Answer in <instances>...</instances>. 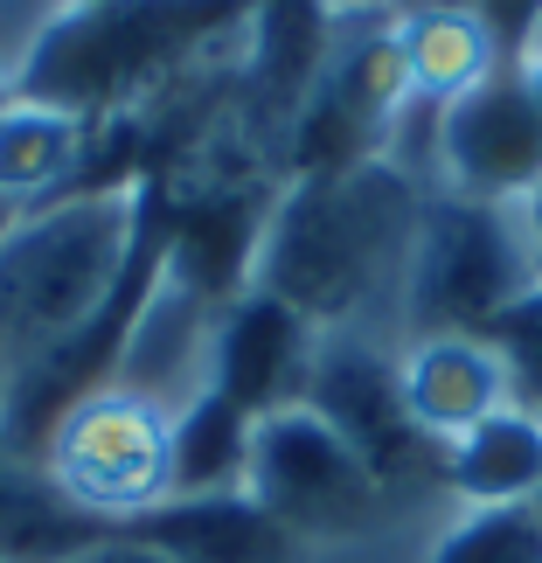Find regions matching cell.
Listing matches in <instances>:
<instances>
[{
	"instance_id": "12",
	"label": "cell",
	"mask_w": 542,
	"mask_h": 563,
	"mask_svg": "<svg viewBox=\"0 0 542 563\" xmlns=\"http://www.w3.org/2000/svg\"><path fill=\"white\" fill-rule=\"evenodd\" d=\"M397 369H403V404L431 445H452L473 424H487L494 410H508V369L487 334H410Z\"/></svg>"
},
{
	"instance_id": "29",
	"label": "cell",
	"mask_w": 542,
	"mask_h": 563,
	"mask_svg": "<svg viewBox=\"0 0 542 563\" xmlns=\"http://www.w3.org/2000/svg\"><path fill=\"white\" fill-rule=\"evenodd\" d=\"M70 8H77V14H84V8H104V0H70Z\"/></svg>"
},
{
	"instance_id": "25",
	"label": "cell",
	"mask_w": 542,
	"mask_h": 563,
	"mask_svg": "<svg viewBox=\"0 0 542 563\" xmlns=\"http://www.w3.org/2000/svg\"><path fill=\"white\" fill-rule=\"evenodd\" d=\"M522 77H529V91H535V104H542V56H529V63H522Z\"/></svg>"
},
{
	"instance_id": "26",
	"label": "cell",
	"mask_w": 542,
	"mask_h": 563,
	"mask_svg": "<svg viewBox=\"0 0 542 563\" xmlns=\"http://www.w3.org/2000/svg\"><path fill=\"white\" fill-rule=\"evenodd\" d=\"M8 369H14V355H8V334H0V389H8Z\"/></svg>"
},
{
	"instance_id": "30",
	"label": "cell",
	"mask_w": 542,
	"mask_h": 563,
	"mask_svg": "<svg viewBox=\"0 0 542 563\" xmlns=\"http://www.w3.org/2000/svg\"><path fill=\"white\" fill-rule=\"evenodd\" d=\"M535 508H542V494H535Z\"/></svg>"
},
{
	"instance_id": "5",
	"label": "cell",
	"mask_w": 542,
	"mask_h": 563,
	"mask_svg": "<svg viewBox=\"0 0 542 563\" xmlns=\"http://www.w3.org/2000/svg\"><path fill=\"white\" fill-rule=\"evenodd\" d=\"M529 286H542L522 202L424 195L418 265H410V334H487Z\"/></svg>"
},
{
	"instance_id": "11",
	"label": "cell",
	"mask_w": 542,
	"mask_h": 563,
	"mask_svg": "<svg viewBox=\"0 0 542 563\" xmlns=\"http://www.w3.org/2000/svg\"><path fill=\"white\" fill-rule=\"evenodd\" d=\"M313 349H320V328L307 313H292L286 299L257 286L236 292L223 307V334H215V397H230L251 418L299 410L313 376Z\"/></svg>"
},
{
	"instance_id": "1",
	"label": "cell",
	"mask_w": 542,
	"mask_h": 563,
	"mask_svg": "<svg viewBox=\"0 0 542 563\" xmlns=\"http://www.w3.org/2000/svg\"><path fill=\"white\" fill-rule=\"evenodd\" d=\"M424 195L389 161L292 175L265 216L251 286L307 313L320 334L410 341V265H418Z\"/></svg>"
},
{
	"instance_id": "16",
	"label": "cell",
	"mask_w": 542,
	"mask_h": 563,
	"mask_svg": "<svg viewBox=\"0 0 542 563\" xmlns=\"http://www.w3.org/2000/svg\"><path fill=\"white\" fill-rule=\"evenodd\" d=\"M251 431L257 418L230 397H195L167 424V501H209V494H244L251 481Z\"/></svg>"
},
{
	"instance_id": "7",
	"label": "cell",
	"mask_w": 542,
	"mask_h": 563,
	"mask_svg": "<svg viewBox=\"0 0 542 563\" xmlns=\"http://www.w3.org/2000/svg\"><path fill=\"white\" fill-rule=\"evenodd\" d=\"M410 98L418 91H410L403 56H397V14L389 8L328 14V56H320V77L292 119L286 181L383 161V146L397 133Z\"/></svg>"
},
{
	"instance_id": "3",
	"label": "cell",
	"mask_w": 542,
	"mask_h": 563,
	"mask_svg": "<svg viewBox=\"0 0 542 563\" xmlns=\"http://www.w3.org/2000/svg\"><path fill=\"white\" fill-rule=\"evenodd\" d=\"M140 209L146 175L125 188H70L14 216V230L0 236V334L14 362L63 349L112 307L140 236Z\"/></svg>"
},
{
	"instance_id": "13",
	"label": "cell",
	"mask_w": 542,
	"mask_h": 563,
	"mask_svg": "<svg viewBox=\"0 0 542 563\" xmlns=\"http://www.w3.org/2000/svg\"><path fill=\"white\" fill-rule=\"evenodd\" d=\"M397 56L403 77L424 104H452L460 91H473L480 77L501 70V49H494L487 21L466 8V0H424V8H397Z\"/></svg>"
},
{
	"instance_id": "17",
	"label": "cell",
	"mask_w": 542,
	"mask_h": 563,
	"mask_svg": "<svg viewBox=\"0 0 542 563\" xmlns=\"http://www.w3.org/2000/svg\"><path fill=\"white\" fill-rule=\"evenodd\" d=\"M84 154H91V133L77 119L49 112V104H8L0 112V195L21 209L56 202L84 181Z\"/></svg>"
},
{
	"instance_id": "19",
	"label": "cell",
	"mask_w": 542,
	"mask_h": 563,
	"mask_svg": "<svg viewBox=\"0 0 542 563\" xmlns=\"http://www.w3.org/2000/svg\"><path fill=\"white\" fill-rule=\"evenodd\" d=\"M494 355H501L508 369V404L529 410V418H542V286H529L515 307L487 328Z\"/></svg>"
},
{
	"instance_id": "28",
	"label": "cell",
	"mask_w": 542,
	"mask_h": 563,
	"mask_svg": "<svg viewBox=\"0 0 542 563\" xmlns=\"http://www.w3.org/2000/svg\"><path fill=\"white\" fill-rule=\"evenodd\" d=\"M8 104H21V91H14V84H8V77H0V112H8Z\"/></svg>"
},
{
	"instance_id": "9",
	"label": "cell",
	"mask_w": 542,
	"mask_h": 563,
	"mask_svg": "<svg viewBox=\"0 0 542 563\" xmlns=\"http://www.w3.org/2000/svg\"><path fill=\"white\" fill-rule=\"evenodd\" d=\"M542 188V104L522 63H501L473 91L439 104L431 133V195L466 202H529Z\"/></svg>"
},
{
	"instance_id": "2",
	"label": "cell",
	"mask_w": 542,
	"mask_h": 563,
	"mask_svg": "<svg viewBox=\"0 0 542 563\" xmlns=\"http://www.w3.org/2000/svg\"><path fill=\"white\" fill-rule=\"evenodd\" d=\"M251 0H104L70 14L21 70V98L77 119L84 133L133 125L244 42Z\"/></svg>"
},
{
	"instance_id": "6",
	"label": "cell",
	"mask_w": 542,
	"mask_h": 563,
	"mask_svg": "<svg viewBox=\"0 0 542 563\" xmlns=\"http://www.w3.org/2000/svg\"><path fill=\"white\" fill-rule=\"evenodd\" d=\"M397 355H403V341H389V334H320L313 376H307V397L299 404H307L389 494L460 508L452 487H445V445H431L424 424L410 418V404H403Z\"/></svg>"
},
{
	"instance_id": "23",
	"label": "cell",
	"mask_w": 542,
	"mask_h": 563,
	"mask_svg": "<svg viewBox=\"0 0 542 563\" xmlns=\"http://www.w3.org/2000/svg\"><path fill=\"white\" fill-rule=\"evenodd\" d=\"M522 223H529V236H535V257H542V188L522 202Z\"/></svg>"
},
{
	"instance_id": "10",
	"label": "cell",
	"mask_w": 542,
	"mask_h": 563,
	"mask_svg": "<svg viewBox=\"0 0 542 563\" xmlns=\"http://www.w3.org/2000/svg\"><path fill=\"white\" fill-rule=\"evenodd\" d=\"M215 334H223V307L161 265L154 292L140 299L133 328L119 341L112 389L167 410V418H181L195 397L215 389Z\"/></svg>"
},
{
	"instance_id": "20",
	"label": "cell",
	"mask_w": 542,
	"mask_h": 563,
	"mask_svg": "<svg viewBox=\"0 0 542 563\" xmlns=\"http://www.w3.org/2000/svg\"><path fill=\"white\" fill-rule=\"evenodd\" d=\"M77 8L70 0H0V77L21 91V70L35 63V49L49 42Z\"/></svg>"
},
{
	"instance_id": "8",
	"label": "cell",
	"mask_w": 542,
	"mask_h": 563,
	"mask_svg": "<svg viewBox=\"0 0 542 563\" xmlns=\"http://www.w3.org/2000/svg\"><path fill=\"white\" fill-rule=\"evenodd\" d=\"M167 410L104 383L42 445V473L70 508L104 529H125L167 501Z\"/></svg>"
},
{
	"instance_id": "15",
	"label": "cell",
	"mask_w": 542,
	"mask_h": 563,
	"mask_svg": "<svg viewBox=\"0 0 542 563\" xmlns=\"http://www.w3.org/2000/svg\"><path fill=\"white\" fill-rule=\"evenodd\" d=\"M98 536L112 529L63 501L42 460H21V452L0 445V563H70Z\"/></svg>"
},
{
	"instance_id": "18",
	"label": "cell",
	"mask_w": 542,
	"mask_h": 563,
	"mask_svg": "<svg viewBox=\"0 0 542 563\" xmlns=\"http://www.w3.org/2000/svg\"><path fill=\"white\" fill-rule=\"evenodd\" d=\"M424 563H542V508L535 501L460 508Z\"/></svg>"
},
{
	"instance_id": "4",
	"label": "cell",
	"mask_w": 542,
	"mask_h": 563,
	"mask_svg": "<svg viewBox=\"0 0 542 563\" xmlns=\"http://www.w3.org/2000/svg\"><path fill=\"white\" fill-rule=\"evenodd\" d=\"M244 494L320 550H389V556H418V563L431 556V543L445 536L452 515H460L445 501L389 494L307 404L257 418Z\"/></svg>"
},
{
	"instance_id": "14",
	"label": "cell",
	"mask_w": 542,
	"mask_h": 563,
	"mask_svg": "<svg viewBox=\"0 0 542 563\" xmlns=\"http://www.w3.org/2000/svg\"><path fill=\"white\" fill-rule=\"evenodd\" d=\"M445 487L460 508H508L542 494V418L529 410H494L466 439L445 445Z\"/></svg>"
},
{
	"instance_id": "22",
	"label": "cell",
	"mask_w": 542,
	"mask_h": 563,
	"mask_svg": "<svg viewBox=\"0 0 542 563\" xmlns=\"http://www.w3.org/2000/svg\"><path fill=\"white\" fill-rule=\"evenodd\" d=\"M70 563H175L167 550H154L146 536H133V529H112V536H98L91 550H77Z\"/></svg>"
},
{
	"instance_id": "21",
	"label": "cell",
	"mask_w": 542,
	"mask_h": 563,
	"mask_svg": "<svg viewBox=\"0 0 542 563\" xmlns=\"http://www.w3.org/2000/svg\"><path fill=\"white\" fill-rule=\"evenodd\" d=\"M473 14L487 21L494 49H501L508 63H522L529 35H535V14H542V0H473Z\"/></svg>"
},
{
	"instance_id": "24",
	"label": "cell",
	"mask_w": 542,
	"mask_h": 563,
	"mask_svg": "<svg viewBox=\"0 0 542 563\" xmlns=\"http://www.w3.org/2000/svg\"><path fill=\"white\" fill-rule=\"evenodd\" d=\"M328 14H362V8H389V0H320Z\"/></svg>"
},
{
	"instance_id": "27",
	"label": "cell",
	"mask_w": 542,
	"mask_h": 563,
	"mask_svg": "<svg viewBox=\"0 0 542 563\" xmlns=\"http://www.w3.org/2000/svg\"><path fill=\"white\" fill-rule=\"evenodd\" d=\"M529 56H542V14H535V35H529V49H522V63H529Z\"/></svg>"
}]
</instances>
